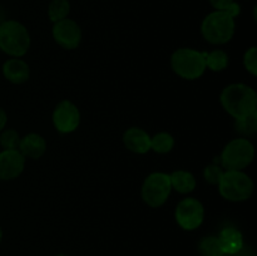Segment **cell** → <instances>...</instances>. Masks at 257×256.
<instances>
[{"instance_id": "6da1fadb", "label": "cell", "mask_w": 257, "mask_h": 256, "mask_svg": "<svg viewBox=\"0 0 257 256\" xmlns=\"http://www.w3.org/2000/svg\"><path fill=\"white\" fill-rule=\"evenodd\" d=\"M221 104L233 118H242L256 112L257 94L255 89L242 83L227 85L221 93Z\"/></svg>"}, {"instance_id": "7a4b0ae2", "label": "cell", "mask_w": 257, "mask_h": 256, "mask_svg": "<svg viewBox=\"0 0 257 256\" xmlns=\"http://www.w3.org/2000/svg\"><path fill=\"white\" fill-rule=\"evenodd\" d=\"M235 18L226 10H215L203 19L201 33L211 44H225L235 34Z\"/></svg>"}, {"instance_id": "3957f363", "label": "cell", "mask_w": 257, "mask_h": 256, "mask_svg": "<svg viewBox=\"0 0 257 256\" xmlns=\"http://www.w3.org/2000/svg\"><path fill=\"white\" fill-rule=\"evenodd\" d=\"M30 47L27 28L17 20H4L0 24V49L14 58L23 57Z\"/></svg>"}, {"instance_id": "277c9868", "label": "cell", "mask_w": 257, "mask_h": 256, "mask_svg": "<svg viewBox=\"0 0 257 256\" xmlns=\"http://www.w3.org/2000/svg\"><path fill=\"white\" fill-rule=\"evenodd\" d=\"M205 55L206 52H198L191 48L177 49L171 57L173 72L183 79H197L206 70Z\"/></svg>"}, {"instance_id": "5b68a950", "label": "cell", "mask_w": 257, "mask_h": 256, "mask_svg": "<svg viewBox=\"0 0 257 256\" xmlns=\"http://www.w3.org/2000/svg\"><path fill=\"white\" fill-rule=\"evenodd\" d=\"M223 198L232 202H241L251 197L253 192V181L242 171L227 170L218 183Z\"/></svg>"}, {"instance_id": "8992f818", "label": "cell", "mask_w": 257, "mask_h": 256, "mask_svg": "<svg viewBox=\"0 0 257 256\" xmlns=\"http://www.w3.org/2000/svg\"><path fill=\"white\" fill-rule=\"evenodd\" d=\"M255 157V147L247 138H236L228 142L221 153V163L226 170L242 171Z\"/></svg>"}, {"instance_id": "52a82bcc", "label": "cell", "mask_w": 257, "mask_h": 256, "mask_svg": "<svg viewBox=\"0 0 257 256\" xmlns=\"http://www.w3.org/2000/svg\"><path fill=\"white\" fill-rule=\"evenodd\" d=\"M172 186L170 175L163 172H153L145 180L142 186V198L151 207H160L167 201Z\"/></svg>"}, {"instance_id": "ba28073f", "label": "cell", "mask_w": 257, "mask_h": 256, "mask_svg": "<svg viewBox=\"0 0 257 256\" xmlns=\"http://www.w3.org/2000/svg\"><path fill=\"white\" fill-rule=\"evenodd\" d=\"M175 217L181 228L186 231H193L202 225L205 208L197 198H183L176 207Z\"/></svg>"}, {"instance_id": "9c48e42d", "label": "cell", "mask_w": 257, "mask_h": 256, "mask_svg": "<svg viewBox=\"0 0 257 256\" xmlns=\"http://www.w3.org/2000/svg\"><path fill=\"white\" fill-rule=\"evenodd\" d=\"M80 113L70 100H62L53 112V124L60 133H70L78 128Z\"/></svg>"}, {"instance_id": "30bf717a", "label": "cell", "mask_w": 257, "mask_h": 256, "mask_svg": "<svg viewBox=\"0 0 257 256\" xmlns=\"http://www.w3.org/2000/svg\"><path fill=\"white\" fill-rule=\"evenodd\" d=\"M53 38L55 42L65 49H75L82 40L80 27L73 19L65 18L53 25Z\"/></svg>"}, {"instance_id": "8fae6325", "label": "cell", "mask_w": 257, "mask_h": 256, "mask_svg": "<svg viewBox=\"0 0 257 256\" xmlns=\"http://www.w3.org/2000/svg\"><path fill=\"white\" fill-rule=\"evenodd\" d=\"M25 157L19 150H4L0 152V180L17 178L24 170Z\"/></svg>"}, {"instance_id": "7c38bea8", "label": "cell", "mask_w": 257, "mask_h": 256, "mask_svg": "<svg viewBox=\"0 0 257 256\" xmlns=\"http://www.w3.org/2000/svg\"><path fill=\"white\" fill-rule=\"evenodd\" d=\"M125 147L135 153H147L151 150V136L138 127L128 128L123 136Z\"/></svg>"}, {"instance_id": "4fadbf2b", "label": "cell", "mask_w": 257, "mask_h": 256, "mask_svg": "<svg viewBox=\"0 0 257 256\" xmlns=\"http://www.w3.org/2000/svg\"><path fill=\"white\" fill-rule=\"evenodd\" d=\"M18 148L24 157L39 158L44 155L45 150H47V142L43 136L38 135V133H29L20 138Z\"/></svg>"}, {"instance_id": "5bb4252c", "label": "cell", "mask_w": 257, "mask_h": 256, "mask_svg": "<svg viewBox=\"0 0 257 256\" xmlns=\"http://www.w3.org/2000/svg\"><path fill=\"white\" fill-rule=\"evenodd\" d=\"M218 241H220L221 248H222L223 253H227V255H236L241 248L245 246L243 242V236L241 233L240 230L235 227H225L220 232L218 236Z\"/></svg>"}, {"instance_id": "9a60e30c", "label": "cell", "mask_w": 257, "mask_h": 256, "mask_svg": "<svg viewBox=\"0 0 257 256\" xmlns=\"http://www.w3.org/2000/svg\"><path fill=\"white\" fill-rule=\"evenodd\" d=\"M3 74L9 82L14 84H22L29 78V67L24 60L19 58H12L3 64Z\"/></svg>"}, {"instance_id": "2e32d148", "label": "cell", "mask_w": 257, "mask_h": 256, "mask_svg": "<svg viewBox=\"0 0 257 256\" xmlns=\"http://www.w3.org/2000/svg\"><path fill=\"white\" fill-rule=\"evenodd\" d=\"M171 186L180 193H190L196 187V178L188 171L178 170L170 175Z\"/></svg>"}, {"instance_id": "e0dca14e", "label": "cell", "mask_w": 257, "mask_h": 256, "mask_svg": "<svg viewBox=\"0 0 257 256\" xmlns=\"http://www.w3.org/2000/svg\"><path fill=\"white\" fill-rule=\"evenodd\" d=\"M206 68H210L213 72H221L225 70L228 65V55L223 50H213V52L206 53L205 55Z\"/></svg>"}, {"instance_id": "ac0fdd59", "label": "cell", "mask_w": 257, "mask_h": 256, "mask_svg": "<svg viewBox=\"0 0 257 256\" xmlns=\"http://www.w3.org/2000/svg\"><path fill=\"white\" fill-rule=\"evenodd\" d=\"M175 146V138L167 132H160L151 137V150L157 153H168Z\"/></svg>"}, {"instance_id": "d6986e66", "label": "cell", "mask_w": 257, "mask_h": 256, "mask_svg": "<svg viewBox=\"0 0 257 256\" xmlns=\"http://www.w3.org/2000/svg\"><path fill=\"white\" fill-rule=\"evenodd\" d=\"M70 12V3L68 0H52L48 7V17L53 23L68 18Z\"/></svg>"}, {"instance_id": "ffe728a7", "label": "cell", "mask_w": 257, "mask_h": 256, "mask_svg": "<svg viewBox=\"0 0 257 256\" xmlns=\"http://www.w3.org/2000/svg\"><path fill=\"white\" fill-rule=\"evenodd\" d=\"M198 253L200 256H222L220 241L216 236H207L198 242Z\"/></svg>"}, {"instance_id": "44dd1931", "label": "cell", "mask_w": 257, "mask_h": 256, "mask_svg": "<svg viewBox=\"0 0 257 256\" xmlns=\"http://www.w3.org/2000/svg\"><path fill=\"white\" fill-rule=\"evenodd\" d=\"M235 128L238 133L243 136H251L257 131V112L246 117L237 118L235 122Z\"/></svg>"}, {"instance_id": "7402d4cb", "label": "cell", "mask_w": 257, "mask_h": 256, "mask_svg": "<svg viewBox=\"0 0 257 256\" xmlns=\"http://www.w3.org/2000/svg\"><path fill=\"white\" fill-rule=\"evenodd\" d=\"M19 142L20 137L15 130H4L0 135V145L4 150H17Z\"/></svg>"}, {"instance_id": "603a6c76", "label": "cell", "mask_w": 257, "mask_h": 256, "mask_svg": "<svg viewBox=\"0 0 257 256\" xmlns=\"http://www.w3.org/2000/svg\"><path fill=\"white\" fill-rule=\"evenodd\" d=\"M225 171L220 167L218 165H210L205 168L203 171V176H205V180L207 181L211 185H218L222 178Z\"/></svg>"}, {"instance_id": "cb8c5ba5", "label": "cell", "mask_w": 257, "mask_h": 256, "mask_svg": "<svg viewBox=\"0 0 257 256\" xmlns=\"http://www.w3.org/2000/svg\"><path fill=\"white\" fill-rule=\"evenodd\" d=\"M243 64L245 68L251 73L252 75L257 74V48L251 47L247 52L245 53L243 57Z\"/></svg>"}, {"instance_id": "d4e9b609", "label": "cell", "mask_w": 257, "mask_h": 256, "mask_svg": "<svg viewBox=\"0 0 257 256\" xmlns=\"http://www.w3.org/2000/svg\"><path fill=\"white\" fill-rule=\"evenodd\" d=\"M210 3L216 10H227L235 0H210Z\"/></svg>"}, {"instance_id": "484cf974", "label": "cell", "mask_w": 257, "mask_h": 256, "mask_svg": "<svg viewBox=\"0 0 257 256\" xmlns=\"http://www.w3.org/2000/svg\"><path fill=\"white\" fill-rule=\"evenodd\" d=\"M233 256H256V255H255V251H253V248L247 247V246H243V247Z\"/></svg>"}, {"instance_id": "4316f807", "label": "cell", "mask_w": 257, "mask_h": 256, "mask_svg": "<svg viewBox=\"0 0 257 256\" xmlns=\"http://www.w3.org/2000/svg\"><path fill=\"white\" fill-rule=\"evenodd\" d=\"M7 120H8L7 113H5V110L0 107V131L4 130L5 124H7Z\"/></svg>"}, {"instance_id": "83f0119b", "label": "cell", "mask_w": 257, "mask_h": 256, "mask_svg": "<svg viewBox=\"0 0 257 256\" xmlns=\"http://www.w3.org/2000/svg\"><path fill=\"white\" fill-rule=\"evenodd\" d=\"M2 237H3V232H2V227H0V242H2Z\"/></svg>"}, {"instance_id": "f1b7e54d", "label": "cell", "mask_w": 257, "mask_h": 256, "mask_svg": "<svg viewBox=\"0 0 257 256\" xmlns=\"http://www.w3.org/2000/svg\"><path fill=\"white\" fill-rule=\"evenodd\" d=\"M57 256H68V255H64V253H59V255H57Z\"/></svg>"}, {"instance_id": "f546056e", "label": "cell", "mask_w": 257, "mask_h": 256, "mask_svg": "<svg viewBox=\"0 0 257 256\" xmlns=\"http://www.w3.org/2000/svg\"><path fill=\"white\" fill-rule=\"evenodd\" d=\"M222 256H232V255H227V253H223Z\"/></svg>"}]
</instances>
